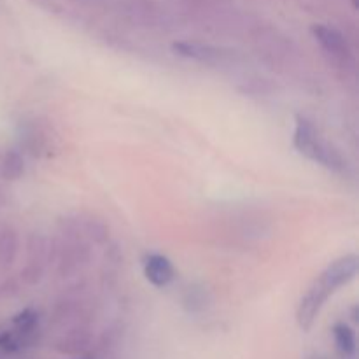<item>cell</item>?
I'll return each instance as SVG.
<instances>
[{"label":"cell","instance_id":"11","mask_svg":"<svg viewBox=\"0 0 359 359\" xmlns=\"http://www.w3.org/2000/svg\"><path fill=\"white\" fill-rule=\"evenodd\" d=\"M20 252V237L14 228L6 226L0 230V270H7L14 265Z\"/></svg>","mask_w":359,"mask_h":359},{"label":"cell","instance_id":"10","mask_svg":"<svg viewBox=\"0 0 359 359\" xmlns=\"http://www.w3.org/2000/svg\"><path fill=\"white\" fill-rule=\"evenodd\" d=\"M144 276L153 286L167 287L175 280V269L167 256L151 252L144 258Z\"/></svg>","mask_w":359,"mask_h":359},{"label":"cell","instance_id":"1","mask_svg":"<svg viewBox=\"0 0 359 359\" xmlns=\"http://www.w3.org/2000/svg\"><path fill=\"white\" fill-rule=\"evenodd\" d=\"M293 146L300 154L309 160L316 161L321 167L335 172V174H347L349 163L344 154L333 146L332 142L323 137L318 126L305 116H297L293 133Z\"/></svg>","mask_w":359,"mask_h":359},{"label":"cell","instance_id":"8","mask_svg":"<svg viewBox=\"0 0 359 359\" xmlns=\"http://www.w3.org/2000/svg\"><path fill=\"white\" fill-rule=\"evenodd\" d=\"M359 266V259L356 255H346L342 258L335 259L333 263H330L325 270L321 272V276L316 279V283L326 291V293L332 297L337 290H340L342 286H346L347 283L356 277Z\"/></svg>","mask_w":359,"mask_h":359},{"label":"cell","instance_id":"15","mask_svg":"<svg viewBox=\"0 0 359 359\" xmlns=\"http://www.w3.org/2000/svg\"><path fill=\"white\" fill-rule=\"evenodd\" d=\"M305 359H326V358L321 356V354H311V356H307Z\"/></svg>","mask_w":359,"mask_h":359},{"label":"cell","instance_id":"13","mask_svg":"<svg viewBox=\"0 0 359 359\" xmlns=\"http://www.w3.org/2000/svg\"><path fill=\"white\" fill-rule=\"evenodd\" d=\"M25 174V158L20 151L11 149L0 160V177L6 181H18Z\"/></svg>","mask_w":359,"mask_h":359},{"label":"cell","instance_id":"6","mask_svg":"<svg viewBox=\"0 0 359 359\" xmlns=\"http://www.w3.org/2000/svg\"><path fill=\"white\" fill-rule=\"evenodd\" d=\"M60 233L76 235L91 245H104L109 242V226L104 219L91 214H69L58 221Z\"/></svg>","mask_w":359,"mask_h":359},{"label":"cell","instance_id":"2","mask_svg":"<svg viewBox=\"0 0 359 359\" xmlns=\"http://www.w3.org/2000/svg\"><path fill=\"white\" fill-rule=\"evenodd\" d=\"M93 259V245L76 235L60 233L51 238L49 266L55 269L60 279H72L81 276Z\"/></svg>","mask_w":359,"mask_h":359},{"label":"cell","instance_id":"12","mask_svg":"<svg viewBox=\"0 0 359 359\" xmlns=\"http://www.w3.org/2000/svg\"><path fill=\"white\" fill-rule=\"evenodd\" d=\"M333 340L340 359H356V333L346 323L333 326Z\"/></svg>","mask_w":359,"mask_h":359},{"label":"cell","instance_id":"5","mask_svg":"<svg viewBox=\"0 0 359 359\" xmlns=\"http://www.w3.org/2000/svg\"><path fill=\"white\" fill-rule=\"evenodd\" d=\"M51 256V238L42 233H32L27 242V265L20 272V280L25 286H35L41 283L49 266Z\"/></svg>","mask_w":359,"mask_h":359},{"label":"cell","instance_id":"3","mask_svg":"<svg viewBox=\"0 0 359 359\" xmlns=\"http://www.w3.org/2000/svg\"><path fill=\"white\" fill-rule=\"evenodd\" d=\"M172 49L182 58L193 60V62L205 63V65H235L242 62V55L233 48L228 46H214L207 42H191L179 41L172 44Z\"/></svg>","mask_w":359,"mask_h":359},{"label":"cell","instance_id":"7","mask_svg":"<svg viewBox=\"0 0 359 359\" xmlns=\"http://www.w3.org/2000/svg\"><path fill=\"white\" fill-rule=\"evenodd\" d=\"M56 135L53 126L41 118H34L30 121L21 123L20 126V144L25 153L34 158L48 156L55 149Z\"/></svg>","mask_w":359,"mask_h":359},{"label":"cell","instance_id":"14","mask_svg":"<svg viewBox=\"0 0 359 359\" xmlns=\"http://www.w3.org/2000/svg\"><path fill=\"white\" fill-rule=\"evenodd\" d=\"M207 293L202 287L191 286L184 294V305L189 311H203L207 307Z\"/></svg>","mask_w":359,"mask_h":359},{"label":"cell","instance_id":"4","mask_svg":"<svg viewBox=\"0 0 359 359\" xmlns=\"http://www.w3.org/2000/svg\"><path fill=\"white\" fill-rule=\"evenodd\" d=\"M312 35L319 42L325 56L339 69H351L354 65V53L342 32L328 25H312Z\"/></svg>","mask_w":359,"mask_h":359},{"label":"cell","instance_id":"9","mask_svg":"<svg viewBox=\"0 0 359 359\" xmlns=\"http://www.w3.org/2000/svg\"><path fill=\"white\" fill-rule=\"evenodd\" d=\"M328 298L330 294L326 293L318 283H314L311 287H309V291L304 294V298H302L297 309L298 326H300L304 332H309V330L314 326L316 319H318L319 312H321L323 305L326 304Z\"/></svg>","mask_w":359,"mask_h":359}]
</instances>
